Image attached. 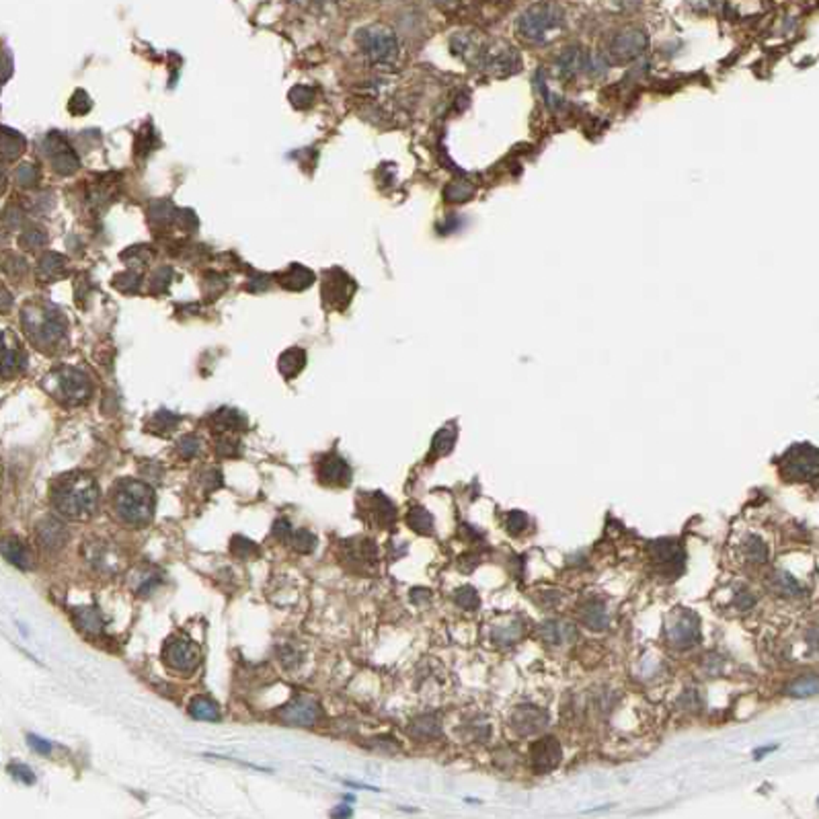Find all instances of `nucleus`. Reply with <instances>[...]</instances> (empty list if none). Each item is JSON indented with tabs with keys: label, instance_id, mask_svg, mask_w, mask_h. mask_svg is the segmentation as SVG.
<instances>
[{
	"label": "nucleus",
	"instance_id": "1",
	"mask_svg": "<svg viewBox=\"0 0 819 819\" xmlns=\"http://www.w3.org/2000/svg\"><path fill=\"white\" fill-rule=\"evenodd\" d=\"M111 505H113L115 516L119 517L124 524L142 528L154 516L156 495H154L148 483L136 481V478H126L113 487Z\"/></svg>",
	"mask_w": 819,
	"mask_h": 819
},
{
	"label": "nucleus",
	"instance_id": "2",
	"mask_svg": "<svg viewBox=\"0 0 819 819\" xmlns=\"http://www.w3.org/2000/svg\"><path fill=\"white\" fill-rule=\"evenodd\" d=\"M52 503L62 516H90L99 505V487L86 474H68L54 483Z\"/></svg>",
	"mask_w": 819,
	"mask_h": 819
},
{
	"label": "nucleus",
	"instance_id": "3",
	"mask_svg": "<svg viewBox=\"0 0 819 819\" xmlns=\"http://www.w3.org/2000/svg\"><path fill=\"white\" fill-rule=\"evenodd\" d=\"M562 25V13L555 4L540 2L530 6L519 19H517V33L532 43L546 42L555 31H559Z\"/></svg>",
	"mask_w": 819,
	"mask_h": 819
},
{
	"label": "nucleus",
	"instance_id": "4",
	"mask_svg": "<svg viewBox=\"0 0 819 819\" xmlns=\"http://www.w3.org/2000/svg\"><path fill=\"white\" fill-rule=\"evenodd\" d=\"M780 474L789 481H811L819 473V454L809 444H795L780 458Z\"/></svg>",
	"mask_w": 819,
	"mask_h": 819
},
{
	"label": "nucleus",
	"instance_id": "5",
	"mask_svg": "<svg viewBox=\"0 0 819 819\" xmlns=\"http://www.w3.org/2000/svg\"><path fill=\"white\" fill-rule=\"evenodd\" d=\"M163 659L175 671L192 673L201 661V653H199V647L187 639H169L163 649Z\"/></svg>",
	"mask_w": 819,
	"mask_h": 819
},
{
	"label": "nucleus",
	"instance_id": "6",
	"mask_svg": "<svg viewBox=\"0 0 819 819\" xmlns=\"http://www.w3.org/2000/svg\"><path fill=\"white\" fill-rule=\"evenodd\" d=\"M278 719L285 725H294V727H310L314 725L319 719H321V709H319V702L312 698V696H296L294 700H290L285 707H281L278 711Z\"/></svg>",
	"mask_w": 819,
	"mask_h": 819
},
{
	"label": "nucleus",
	"instance_id": "7",
	"mask_svg": "<svg viewBox=\"0 0 819 819\" xmlns=\"http://www.w3.org/2000/svg\"><path fill=\"white\" fill-rule=\"evenodd\" d=\"M649 555H651V559L657 562L659 571H664L666 575H673L676 577L678 573L684 571L686 555H684V548L680 546L678 540H653L649 544Z\"/></svg>",
	"mask_w": 819,
	"mask_h": 819
},
{
	"label": "nucleus",
	"instance_id": "8",
	"mask_svg": "<svg viewBox=\"0 0 819 819\" xmlns=\"http://www.w3.org/2000/svg\"><path fill=\"white\" fill-rule=\"evenodd\" d=\"M647 47V37L641 29H626L616 33L610 45H608V54L614 62H630L635 60L637 56L643 54V49Z\"/></svg>",
	"mask_w": 819,
	"mask_h": 819
},
{
	"label": "nucleus",
	"instance_id": "9",
	"mask_svg": "<svg viewBox=\"0 0 819 819\" xmlns=\"http://www.w3.org/2000/svg\"><path fill=\"white\" fill-rule=\"evenodd\" d=\"M700 639V626L694 612L682 610L668 628V641L673 649H690Z\"/></svg>",
	"mask_w": 819,
	"mask_h": 819
},
{
	"label": "nucleus",
	"instance_id": "10",
	"mask_svg": "<svg viewBox=\"0 0 819 819\" xmlns=\"http://www.w3.org/2000/svg\"><path fill=\"white\" fill-rule=\"evenodd\" d=\"M519 54L514 47L507 45H497L485 49V56L481 60V68H485L493 76H509L519 70Z\"/></svg>",
	"mask_w": 819,
	"mask_h": 819
},
{
	"label": "nucleus",
	"instance_id": "11",
	"mask_svg": "<svg viewBox=\"0 0 819 819\" xmlns=\"http://www.w3.org/2000/svg\"><path fill=\"white\" fill-rule=\"evenodd\" d=\"M362 47L374 60H390L396 56V40L384 27H367L360 33Z\"/></svg>",
	"mask_w": 819,
	"mask_h": 819
},
{
	"label": "nucleus",
	"instance_id": "12",
	"mask_svg": "<svg viewBox=\"0 0 819 819\" xmlns=\"http://www.w3.org/2000/svg\"><path fill=\"white\" fill-rule=\"evenodd\" d=\"M530 762L536 774H546L560 764V743L557 737L548 735L530 746Z\"/></svg>",
	"mask_w": 819,
	"mask_h": 819
},
{
	"label": "nucleus",
	"instance_id": "13",
	"mask_svg": "<svg viewBox=\"0 0 819 819\" xmlns=\"http://www.w3.org/2000/svg\"><path fill=\"white\" fill-rule=\"evenodd\" d=\"M360 512L364 514L367 522L380 526V528H388L394 519H396V509L392 505V501L384 497L380 491H374V493H367L360 499Z\"/></svg>",
	"mask_w": 819,
	"mask_h": 819
},
{
	"label": "nucleus",
	"instance_id": "14",
	"mask_svg": "<svg viewBox=\"0 0 819 819\" xmlns=\"http://www.w3.org/2000/svg\"><path fill=\"white\" fill-rule=\"evenodd\" d=\"M319 478L329 487H347L351 483V466L339 454H326L319 462Z\"/></svg>",
	"mask_w": 819,
	"mask_h": 819
},
{
	"label": "nucleus",
	"instance_id": "15",
	"mask_svg": "<svg viewBox=\"0 0 819 819\" xmlns=\"http://www.w3.org/2000/svg\"><path fill=\"white\" fill-rule=\"evenodd\" d=\"M35 534H37V540H40V544L45 550H60L68 542V536H70L64 522L54 516L43 517L42 522L37 524Z\"/></svg>",
	"mask_w": 819,
	"mask_h": 819
},
{
	"label": "nucleus",
	"instance_id": "16",
	"mask_svg": "<svg viewBox=\"0 0 819 819\" xmlns=\"http://www.w3.org/2000/svg\"><path fill=\"white\" fill-rule=\"evenodd\" d=\"M544 725H546V712L532 707V705H522L512 714V727L519 735L538 733L542 731Z\"/></svg>",
	"mask_w": 819,
	"mask_h": 819
},
{
	"label": "nucleus",
	"instance_id": "17",
	"mask_svg": "<svg viewBox=\"0 0 819 819\" xmlns=\"http://www.w3.org/2000/svg\"><path fill=\"white\" fill-rule=\"evenodd\" d=\"M0 553L11 565H15L17 569H23V571L31 569V565H33V555H31L29 546L17 536H6V538L0 540Z\"/></svg>",
	"mask_w": 819,
	"mask_h": 819
},
{
	"label": "nucleus",
	"instance_id": "18",
	"mask_svg": "<svg viewBox=\"0 0 819 819\" xmlns=\"http://www.w3.org/2000/svg\"><path fill=\"white\" fill-rule=\"evenodd\" d=\"M594 68V58L583 47H567L559 56V70L567 76Z\"/></svg>",
	"mask_w": 819,
	"mask_h": 819
},
{
	"label": "nucleus",
	"instance_id": "19",
	"mask_svg": "<svg viewBox=\"0 0 819 819\" xmlns=\"http://www.w3.org/2000/svg\"><path fill=\"white\" fill-rule=\"evenodd\" d=\"M345 559L353 560L355 569H370L378 559V550L372 540H347Z\"/></svg>",
	"mask_w": 819,
	"mask_h": 819
},
{
	"label": "nucleus",
	"instance_id": "20",
	"mask_svg": "<svg viewBox=\"0 0 819 819\" xmlns=\"http://www.w3.org/2000/svg\"><path fill=\"white\" fill-rule=\"evenodd\" d=\"M540 637L546 643L559 645V643H567V641H575L577 630H575V626L569 625V623L548 620V623H544V625L540 626Z\"/></svg>",
	"mask_w": 819,
	"mask_h": 819
},
{
	"label": "nucleus",
	"instance_id": "21",
	"mask_svg": "<svg viewBox=\"0 0 819 819\" xmlns=\"http://www.w3.org/2000/svg\"><path fill=\"white\" fill-rule=\"evenodd\" d=\"M62 390H64V394L68 399L81 403V401H85L86 396H88L90 384H88L86 376L78 374V372H74V370H68L64 376H62Z\"/></svg>",
	"mask_w": 819,
	"mask_h": 819
},
{
	"label": "nucleus",
	"instance_id": "22",
	"mask_svg": "<svg viewBox=\"0 0 819 819\" xmlns=\"http://www.w3.org/2000/svg\"><path fill=\"white\" fill-rule=\"evenodd\" d=\"M582 623L594 630H602L608 626V608L602 602H585L579 610Z\"/></svg>",
	"mask_w": 819,
	"mask_h": 819
},
{
	"label": "nucleus",
	"instance_id": "23",
	"mask_svg": "<svg viewBox=\"0 0 819 819\" xmlns=\"http://www.w3.org/2000/svg\"><path fill=\"white\" fill-rule=\"evenodd\" d=\"M189 712L194 714L195 719L199 721H210V723H218L220 721V707L216 705L212 698L208 696H194L189 700Z\"/></svg>",
	"mask_w": 819,
	"mask_h": 819
},
{
	"label": "nucleus",
	"instance_id": "24",
	"mask_svg": "<svg viewBox=\"0 0 819 819\" xmlns=\"http://www.w3.org/2000/svg\"><path fill=\"white\" fill-rule=\"evenodd\" d=\"M407 524L417 534H433V517L423 507H413L407 514Z\"/></svg>",
	"mask_w": 819,
	"mask_h": 819
},
{
	"label": "nucleus",
	"instance_id": "25",
	"mask_svg": "<svg viewBox=\"0 0 819 819\" xmlns=\"http://www.w3.org/2000/svg\"><path fill=\"white\" fill-rule=\"evenodd\" d=\"M212 423H214L216 430H240L244 428V419L242 415L235 409H220L212 417Z\"/></svg>",
	"mask_w": 819,
	"mask_h": 819
},
{
	"label": "nucleus",
	"instance_id": "26",
	"mask_svg": "<svg viewBox=\"0 0 819 819\" xmlns=\"http://www.w3.org/2000/svg\"><path fill=\"white\" fill-rule=\"evenodd\" d=\"M454 442H456V428L448 425L444 430H440L433 437V444H431V456H444L454 448Z\"/></svg>",
	"mask_w": 819,
	"mask_h": 819
},
{
	"label": "nucleus",
	"instance_id": "27",
	"mask_svg": "<svg viewBox=\"0 0 819 819\" xmlns=\"http://www.w3.org/2000/svg\"><path fill=\"white\" fill-rule=\"evenodd\" d=\"M76 623L78 626L90 632V635H97L101 628H103V620H101V614L95 610V608H81L76 612Z\"/></svg>",
	"mask_w": 819,
	"mask_h": 819
},
{
	"label": "nucleus",
	"instance_id": "28",
	"mask_svg": "<svg viewBox=\"0 0 819 819\" xmlns=\"http://www.w3.org/2000/svg\"><path fill=\"white\" fill-rule=\"evenodd\" d=\"M772 587L776 591L784 594V596H801L803 594V587L801 583L791 575V573H784V571H778L772 579Z\"/></svg>",
	"mask_w": 819,
	"mask_h": 819
},
{
	"label": "nucleus",
	"instance_id": "29",
	"mask_svg": "<svg viewBox=\"0 0 819 819\" xmlns=\"http://www.w3.org/2000/svg\"><path fill=\"white\" fill-rule=\"evenodd\" d=\"M411 733L419 739H430V737H437L442 729H440V723L433 719V717H419L413 725H411Z\"/></svg>",
	"mask_w": 819,
	"mask_h": 819
},
{
	"label": "nucleus",
	"instance_id": "30",
	"mask_svg": "<svg viewBox=\"0 0 819 819\" xmlns=\"http://www.w3.org/2000/svg\"><path fill=\"white\" fill-rule=\"evenodd\" d=\"M786 692H789L791 696H797V698L813 696V694L818 692V676L811 673V676H807V678H799L797 682H793V684L786 688Z\"/></svg>",
	"mask_w": 819,
	"mask_h": 819
},
{
	"label": "nucleus",
	"instance_id": "31",
	"mask_svg": "<svg viewBox=\"0 0 819 819\" xmlns=\"http://www.w3.org/2000/svg\"><path fill=\"white\" fill-rule=\"evenodd\" d=\"M288 544H292L294 550H298L302 555H306V553H312V550H314V546H317V536H314L312 532H308V530H298V532H294V534L290 536Z\"/></svg>",
	"mask_w": 819,
	"mask_h": 819
},
{
	"label": "nucleus",
	"instance_id": "32",
	"mask_svg": "<svg viewBox=\"0 0 819 819\" xmlns=\"http://www.w3.org/2000/svg\"><path fill=\"white\" fill-rule=\"evenodd\" d=\"M19 367H21L19 353L13 351V349H8V347H2V345H0V374H2V376H11V374H15Z\"/></svg>",
	"mask_w": 819,
	"mask_h": 819
},
{
	"label": "nucleus",
	"instance_id": "33",
	"mask_svg": "<svg viewBox=\"0 0 819 819\" xmlns=\"http://www.w3.org/2000/svg\"><path fill=\"white\" fill-rule=\"evenodd\" d=\"M743 553H746L748 559L754 560V562H764V560H766V555H768L766 544H764L760 538H755V536H750V538L746 540Z\"/></svg>",
	"mask_w": 819,
	"mask_h": 819
},
{
	"label": "nucleus",
	"instance_id": "34",
	"mask_svg": "<svg viewBox=\"0 0 819 819\" xmlns=\"http://www.w3.org/2000/svg\"><path fill=\"white\" fill-rule=\"evenodd\" d=\"M526 528H528V516H526L524 512L514 509V512L507 514V517H505V530H507L512 536H519Z\"/></svg>",
	"mask_w": 819,
	"mask_h": 819
},
{
	"label": "nucleus",
	"instance_id": "35",
	"mask_svg": "<svg viewBox=\"0 0 819 819\" xmlns=\"http://www.w3.org/2000/svg\"><path fill=\"white\" fill-rule=\"evenodd\" d=\"M454 600H456V603H458L460 608H464V610H476L478 603H481L476 589L471 587V585L456 589V598H454Z\"/></svg>",
	"mask_w": 819,
	"mask_h": 819
},
{
	"label": "nucleus",
	"instance_id": "36",
	"mask_svg": "<svg viewBox=\"0 0 819 819\" xmlns=\"http://www.w3.org/2000/svg\"><path fill=\"white\" fill-rule=\"evenodd\" d=\"M232 553H235L237 557H240V559H244V560H251V559H255V557H259L257 546H255L251 540L242 538V536L232 538Z\"/></svg>",
	"mask_w": 819,
	"mask_h": 819
},
{
	"label": "nucleus",
	"instance_id": "37",
	"mask_svg": "<svg viewBox=\"0 0 819 819\" xmlns=\"http://www.w3.org/2000/svg\"><path fill=\"white\" fill-rule=\"evenodd\" d=\"M177 452H179V456H181V458H185V460L194 458L195 454L199 452V440H197L195 435H185V437L179 442V446H177Z\"/></svg>",
	"mask_w": 819,
	"mask_h": 819
},
{
	"label": "nucleus",
	"instance_id": "38",
	"mask_svg": "<svg viewBox=\"0 0 819 819\" xmlns=\"http://www.w3.org/2000/svg\"><path fill=\"white\" fill-rule=\"evenodd\" d=\"M8 772H11L13 778H17L19 782H23V784H33V782H35V774H33V770H31L27 764L15 762V764L8 766Z\"/></svg>",
	"mask_w": 819,
	"mask_h": 819
},
{
	"label": "nucleus",
	"instance_id": "39",
	"mask_svg": "<svg viewBox=\"0 0 819 819\" xmlns=\"http://www.w3.org/2000/svg\"><path fill=\"white\" fill-rule=\"evenodd\" d=\"M27 743L31 746V750H35L37 754L42 755H49L52 754V750H54V746H52L47 739H43V737L35 735V733H29V735H27Z\"/></svg>",
	"mask_w": 819,
	"mask_h": 819
},
{
	"label": "nucleus",
	"instance_id": "40",
	"mask_svg": "<svg viewBox=\"0 0 819 819\" xmlns=\"http://www.w3.org/2000/svg\"><path fill=\"white\" fill-rule=\"evenodd\" d=\"M156 425V430L158 433H165V431L172 430L175 425H177V417H172L171 413H167V411H163V413H158L156 417H154V423H151V428H154Z\"/></svg>",
	"mask_w": 819,
	"mask_h": 819
},
{
	"label": "nucleus",
	"instance_id": "41",
	"mask_svg": "<svg viewBox=\"0 0 819 819\" xmlns=\"http://www.w3.org/2000/svg\"><path fill=\"white\" fill-rule=\"evenodd\" d=\"M273 536L283 540V542H288L290 536H292V524H290L288 519L280 517V519L276 522V526H273Z\"/></svg>",
	"mask_w": 819,
	"mask_h": 819
},
{
	"label": "nucleus",
	"instance_id": "42",
	"mask_svg": "<svg viewBox=\"0 0 819 819\" xmlns=\"http://www.w3.org/2000/svg\"><path fill=\"white\" fill-rule=\"evenodd\" d=\"M218 452H220V456H224V458H235V456H238L237 442L222 437V440L218 442Z\"/></svg>",
	"mask_w": 819,
	"mask_h": 819
},
{
	"label": "nucleus",
	"instance_id": "43",
	"mask_svg": "<svg viewBox=\"0 0 819 819\" xmlns=\"http://www.w3.org/2000/svg\"><path fill=\"white\" fill-rule=\"evenodd\" d=\"M333 815H341V818H343V815H351V809H347V807H339V809H335V811H333Z\"/></svg>",
	"mask_w": 819,
	"mask_h": 819
}]
</instances>
